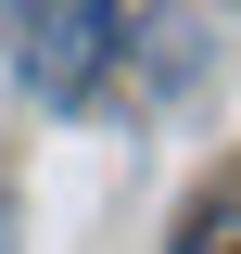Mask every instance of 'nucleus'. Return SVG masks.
<instances>
[{"label":"nucleus","instance_id":"obj_1","mask_svg":"<svg viewBox=\"0 0 241 254\" xmlns=\"http://www.w3.org/2000/svg\"><path fill=\"white\" fill-rule=\"evenodd\" d=\"M0 26H13V89L63 115V102H89V89H102L127 0H0Z\"/></svg>","mask_w":241,"mask_h":254},{"label":"nucleus","instance_id":"obj_2","mask_svg":"<svg viewBox=\"0 0 241 254\" xmlns=\"http://www.w3.org/2000/svg\"><path fill=\"white\" fill-rule=\"evenodd\" d=\"M178 254H241V178L190 203V229H178Z\"/></svg>","mask_w":241,"mask_h":254},{"label":"nucleus","instance_id":"obj_3","mask_svg":"<svg viewBox=\"0 0 241 254\" xmlns=\"http://www.w3.org/2000/svg\"><path fill=\"white\" fill-rule=\"evenodd\" d=\"M0 254H13V203H0Z\"/></svg>","mask_w":241,"mask_h":254}]
</instances>
